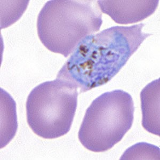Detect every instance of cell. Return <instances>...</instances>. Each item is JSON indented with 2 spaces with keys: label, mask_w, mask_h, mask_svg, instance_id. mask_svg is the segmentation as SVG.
I'll use <instances>...</instances> for the list:
<instances>
[{
  "label": "cell",
  "mask_w": 160,
  "mask_h": 160,
  "mask_svg": "<svg viewBox=\"0 0 160 160\" xmlns=\"http://www.w3.org/2000/svg\"><path fill=\"white\" fill-rule=\"evenodd\" d=\"M145 24L115 26L84 38L57 75L86 92L108 83L151 34Z\"/></svg>",
  "instance_id": "cell-1"
},
{
  "label": "cell",
  "mask_w": 160,
  "mask_h": 160,
  "mask_svg": "<svg viewBox=\"0 0 160 160\" xmlns=\"http://www.w3.org/2000/svg\"><path fill=\"white\" fill-rule=\"evenodd\" d=\"M95 0H51L38 14V38L45 47L65 58L78 44L98 32L102 12Z\"/></svg>",
  "instance_id": "cell-2"
},
{
  "label": "cell",
  "mask_w": 160,
  "mask_h": 160,
  "mask_svg": "<svg viewBox=\"0 0 160 160\" xmlns=\"http://www.w3.org/2000/svg\"><path fill=\"white\" fill-rule=\"evenodd\" d=\"M134 112L132 98L127 92L117 89L102 93L86 111L78 133L80 142L96 153L111 149L131 129Z\"/></svg>",
  "instance_id": "cell-3"
},
{
  "label": "cell",
  "mask_w": 160,
  "mask_h": 160,
  "mask_svg": "<svg viewBox=\"0 0 160 160\" xmlns=\"http://www.w3.org/2000/svg\"><path fill=\"white\" fill-rule=\"evenodd\" d=\"M78 88L56 78L35 87L26 101V117L32 131L44 139H52L71 130L78 106Z\"/></svg>",
  "instance_id": "cell-4"
},
{
  "label": "cell",
  "mask_w": 160,
  "mask_h": 160,
  "mask_svg": "<svg viewBox=\"0 0 160 160\" xmlns=\"http://www.w3.org/2000/svg\"><path fill=\"white\" fill-rule=\"evenodd\" d=\"M99 9L108 15L116 23H137L153 15L159 0L142 1H97Z\"/></svg>",
  "instance_id": "cell-5"
},
{
  "label": "cell",
  "mask_w": 160,
  "mask_h": 160,
  "mask_svg": "<svg viewBox=\"0 0 160 160\" xmlns=\"http://www.w3.org/2000/svg\"><path fill=\"white\" fill-rule=\"evenodd\" d=\"M160 79L148 84L140 93L142 126L148 132L160 136Z\"/></svg>",
  "instance_id": "cell-6"
},
{
  "label": "cell",
  "mask_w": 160,
  "mask_h": 160,
  "mask_svg": "<svg viewBox=\"0 0 160 160\" xmlns=\"http://www.w3.org/2000/svg\"><path fill=\"white\" fill-rule=\"evenodd\" d=\"M160 148L147 142H139L129 148L121 160H160Z\"/></svg>",
  "instance_id": "cell-7"
}]
</instances>
